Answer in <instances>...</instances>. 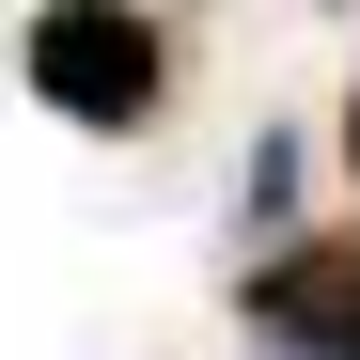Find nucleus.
I'll use <instances>...</instances> for the list:
<instances>
[{"label":"nucleus","instance_id":"7ed1b4c3","mask_svg":"<svg viewBox=\"0 0 360 360\" xmlns=\"http://www.w3.org/2000/svg\"><path fill=\"white\" fill-rule=\"evenodd\" d=\"M345 141H360V126H345Z\"/></svg>","mask_w":360,"mask_h":360},{"label":"nucleus","instance_id":"f257e3e1","mask_svg":"<svg viewBox=\"0 0 360 360\" xmlns=\"http://www.w3.org/2000/svg\"><path fill=\"white\" fill-rule=\"evenodd\" d=\"M16 63H32V94L63 110V126H157L172 110V47H157L141 0H47Z\"/></svg>","mask_w":360,"mask_h":360},{"label":"nucleus","instance_id":"f03ea898","mask_svg":"<svg viewBox=\"0 0 360 360\" xmlns=\"http://www.w3.org/2000/svg\"><path fill=\"white\" fill-rule=\"evenodd\" d=\"M251 329L282 360H360V235H314V251H282L251 282Z\"/></svg>","mask_w":360,"mask_h":360}]
</instances>
